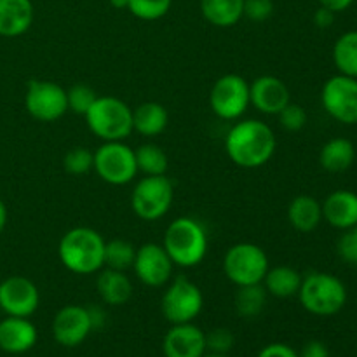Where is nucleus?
Returning <instances> with one entry per match:
<instances>
[{"label":"nucleus","mask_w":357,"mask_h":357,"mask_svg":"<svg viewBox=\"0 0 357 357\" xmlns=\"http://www.w3.org/2000/svg\"><path fill=\"white\" fill-rule=\"evenodd\" d=\"M323 220L338 230H347L357 223V194L352 190L331 192L323 202Z\"/></svg>","instance_id":"19"},{"label":"nucleus","mask_w":357,"mask_h":357,"mask_svg":"<svg viewBox=\"0 0 357 357\" xmlns=\"http://www.w3.org/2000/svg\"><path fill=\"white\" fill-rule=\"evenodd\" d=\"M278 139L268 124L258 119L236 122L225 136V152L236 166L258 169L274 157Z\"/></svg>","instance_id":"1"},{"label":"nucleus","mask_w":357,"mask_h":357,"mask_svg":"<svg viewBox=\"0 0 357 357\" xmlns=\"http://www.w3.org/2000/svg\"><path fill=\"white\" fill-rule=\"evenodd\" d=\"M321 103L335 121L357 124V79L342 73L328 79L321 91Z\"/></svg>","instance_id":"12"},{"label":"nucleus","mask_w":357,"mask_h":357,"mask_svg":"<svg viewBox=\"0 0 357 357\" xmlns=\"http://www.w3.org/2000/svg\"><path fill=\"white\" fill-rule=\"evenodd\" d=\"M24 108L38 122H54L68 112L66 91L51 80H30L24 94Z\"/></svg>","instance_id":"11"},{"label":"nucleus","mask_w":357,"mask_h":357,"mask_svg":"<svg viewBox=\"0 0 357 357\" xmlns=\"http://www.w3.org/2000/svg\"><path fill=\"white\" fill-rule=\"evenodd\" d=\"M136 166L138 173H143L145 176H160L166 174L169 160H167L166 152L155 143H143L135 150Z\"/></svg>","instance_id":"28"},{"label":"nucleus","mask_w":357,"mask_h":357,"mask_svg":"<svg viewBox=\"0 0 357 357\" xmlns=\"http://www.w3.org/2000/svg\"><path fill=\"white\" fill-rule=\"evenodd\" d=\"M166 357H202L206 354V333L194 323L173 324L162 342Z\"/></svg>","instance_id":"17"},{"label":"nucleus","mask_w":357,"mask_h":357,"mask_svg":"<svg viewBox=\"0 0 357 357\" xmlns=\"http://www.w3.org/2000/svg\"><path fill=\"white\" fill-rule=\"evenodd\" d=\"M209 107L222 121H239L251 107L250 82L237 73L220 77L209 93Z\"/></svg>","instance_id":"9"},{"label":"nucleus","mask_w":357,"mask_h":357,"mask_svg":"<svg viewBox=\"0 0 357 357\" xmlns=\"http://www.w3.org/2000/svg\"><path fill=\"white\" fill-rule=\"evenodd\" d=\"M136 257L135 244L126 239H112L105 243V267L115 271H128Z\"/></svg>","instance_id":"30"},{"label":"nucleus","mask_w":357,"mask_h":357,"mask_svg":"<svg viewBox=\"0 0 357 357\" xmlns=\"http://www.w3.org/2000/svg\"><path fill=\"white\" fill-rule=\"evenodd\" d=\"M6 225H7V206L6 202L0 199V234L3 232Z\"/></svg>","instance_id":"43"},{"label":"nucleus","mask_w":357,"mask_h":357,"mask_svg":"<svg viewBox=\"0 0 357 357\" xmlns=\"http://www.w3.org/2000/svg\"><path fill=\"white\" fill-rule=\"evenodd\" d=\"M105 243L103 236L91 227L70 229L59 241V261L72 274H96L105 267Z\"/></svg>","instance_id":"2"},{"label":"nucleus","mask_w":357,"mask_h":357,"mask_svg":"<svg viewBox=\"0 0 357 357\" xmlns=\"http://www.w3.org/2000/svg\"><path fill=\"white\" fill-rule=\"evenodd\" d=\"M250 100L261 114L278 115L291 101V94L279 77L261 75L250 84Z\"/></svg>","instance_id":"16"},{"label":"nucleus","mask_w":357,"mask_h":357,"mask_svg":"<svg viewBox=\"0 0 357 357\" xmlns=\"http://www.w3.org/2000/svg\"><path fill=\"white\" fill-rule=\"evenodd\" d=\"M296 296L309 314L330 317L340 312L347 303V288L337 275L328 272H310L302 279Z\"/></svg>","instance_id":"4"},{"label":"nucleus","mask_w":357,"mask_h":357,"mask_svg":"<svg viewBox=\"0 0 357 357\" xmlns=\"http://www.w3.org/2000/svg\"><path fill=\"white\" fill-rule=\"evenodd\" d=\"M96 288L103 303L110 307L124 305L132 296V282L124 271L101 268L96 279Z\"/></svg>","instance_id":"21"},{"label":"nucleus","mask_w":357,"mask_h":357,"mask_svg":"<svg viewBox=\"0 0 357 357\" xmlns=\"http://www.w3.org/2000/svg\"><path fill=\"white\" fill-rule=\"evenodd\" d=\"M87 309H89L93 330H100V328H103L105 323H107V314H105V310L100 309V307H87Z\"/></svg>","instance_id":"42"},{"label":"nucleus","mask_w":357,"mask_h":357,"mask_svg":"<svg viewBox=\"0 0 357 357\" xmlns=\"http://www.w3.org/2000/svg\"><path fill=\"white\" fill-rule=\"evenodd\" d=\"M84 117L101 142H124L132 132V108L115 96H98Z\"/></svg>","instance_id":"5"},{"label":"nucleus","mask_w":357,"mask_h":357,"mask_svg":"<svg viewBox=\"0 0 357 357\" xmlns=\"http://www.w3.org/2000/svg\"><path fill=\"white\" fill-rule=\"evenodd\" d=\"M40 305V293L35 282L23 275H10L0 282V309L7 316L30 317Z\"/></svg>","instance_id":"14"},{"label":"nucleus","mask_w":357,"mask_h":357,"mask_svg":"<svg viewBox=\"0 0 357 357\" xmlns=\"http://www.w3.org/2000/svg\"><path fill=\"white\" fill-rule=\"evenodd\" d=\"M257 357H298V352L286 344H268L258 352Z\"/></svg>","instance_id":"38"},{"label":"nucleus","mask_w":357,"mask_h":357,"mask_svg":"<svg viewBox=\"0 0 357 357\" xmlns=\"http://www.w3.org/2000/svg\"><path fill=\"white\" fill-rule=\"evenodd\" d=\"M167 124H169V114L162 103L145 101L132 110V131L145 138L162 135Z\"/></svg>","instance_id":"22"},{"label":"nucleus","mask_w":357,"mask_h":357,"mask_svg":"<svg viewBox=\"0 0 357 357\" xmlns=\"http://www.w3.org/2000/svg\"><path fill=\"white\" fill-rule=\"evenodd\" d=\"M31 23H33L31 0H0V37H20L30 30Z\"/></svg>","instance_id":"20"},{"label":"nucleus","mask_w":357,"mask_h":357,"mask_svg":"<svg viewBox=\"0 0 357 357\" xmlns=\"http://www.w3.org/2000/svg\"><path fill=\"white\" fill-rule=\"evenodd\" d=\"M98 94L93 87L86 86V84H75L66 91V103H68V110L77 115H86L93 103L96 101Z\"/></svg>","instance_id":"32"},{"label":"nucleus","mask_w":357,"mask_h":357,"mask_svg":"<svg viewBox=\"0 0 357 357\" xmlns=\"http://www.w3.org/2000/svg\"><path fill=\"white\" fill-rule=\"evenodd\" d=\"M131 268L142 284L149 288H162L171 281L174 264L162 244L146 243L136 250Z\"/></svg>","instance_id":"13"},{"label":"nucleus","mask_w":357,"mask_h":357,"mask_svg":"<svg viewBox=\"0 0 357 357\" xmlns=\"http://www.w3.org/2000/svg\"><path fill=\"white\" fill-rule=\"evenodd\" d=\"M319 3L337 14V13H344V10H347L349 7L354 3V0H319Z\"/></svg>","instance_id":"41"},{"label":"nucleus","mask_w":357,"mask_h":357,"mask_svg":"<svg viewBox=\"0 0 357 357\" xmlns=\"http://www.w3.org/2000/svg\"><path fill=\"white\" fill-rule=\"evenodd\" d=\"M110 3L114 9H128L129 0H110Z\"/></svg>","instance_id":"44"},{"label":"nucleus","mask_w":357,"mask_h":357,"mask_svg":"<svg viewBox=\"0 0 357 357\" xmlns=\"http://www.w3.org/2000/svg\"><path fill=\"white\" fill-rule=\"evenodd\" d=\"M267 289L264 284H250V286H239L236 293V309L241 317H251L260 316L261 310L265 309L267 303Z\"/></svg>","instance_id":"29"},{"label":"nucleus","mask_w":357,"mask_h":357,"mask_svg":"<svg viewBox=\"0 0 357 357\" xmlns=\"http://www.w3.org/2000/svg\"><path fill=\"white\" fill-rule=\"evenodd\" d=\"M174 199V187L166 174L145 176L135 185L131 194V208L138 218L157 222L167 215Z\"/></svg>","instance_id":"8"},{"label":"nucleus","mask_w":357,"mask_h":357,"mask_svg":"<svg viewBox=\"0 0 357 357\" xmlns=\"http://www.w3.org/2000/svg\"><path fill=\"white\" fill-rule=\"evenodd\" d=\"M236 345V337L227 328H216L206 335V351L215 354H229Z\"/></svg>","instance_id":"35"},{"label":"nucleus","mask_w":357,"mask_h":357,"mask_svg":"<svg viewBox=\"0 0 357 357\" xmlns=\"http://www.w3.org/2000/svg\"><path fill=\"white\" fill-rule=\"evenodd\" d=\"M356 146L347 138H333L323 145L319 162L328 173H344L354 164Z\"/></svg>","instance_id":"25"},{"label":"nucleus","mask_w":357,"mask_h":357,"mask_svg":"<svg viewBox=\"0 0 357 357\" xmlns=\"http://www.w3.org/2000/svg\"><path fill=\"white\" fill-rule=\"evenodd\" d=\"M337 251L345 264L357 265V223L351 229L344 230L337 244Z\"/></svg>","instance_id":"36"},{"label":"nucleus","mask_w":357,"mask_h":357,"mask_svg":"<svg viewBox=\"0 0 357 357\" xmlns=\"http://www.w3.org/2000/svg\"><path fill=\"white\" fill-rule=\"evenodd\" d=\"M52 337L63 347H77L93 331L89 309L82 305H66L52 319Z\"/></svg>","instance_id":"15"},{"label":"nucleus","mask_w":357,"mask_h":357,"mask_svg":"<svg viewBox=\"0 0 357 357\" xmlns=\"http://www.w3.org/2000/svg\"><path fill=\"white\" fill-rule=\"evenodd\" d=\"M204 296L201 288L187 278H176L167 284L160 300L162 316L171 324L194 323L195 317L202 312Z\"/></svg>","instance_id":"10"},{"label":"nucleus","mask_w":357,"mask_h":357,"mask_svg":"<svg viewBox=\"0 0 357 357\" xmlns=\"http://www.w3.org/2000/svg\"><path fill=\"white\" fill-rule=\"evenodd\" d=\"M288 222L298 232H312L323 222V204L312 195H298L288 206Z\"/></svg>","instance_id":"23"},{"label":"nucleus","mask_w":357,"mask_h":357,"mask_svg":"<svg viewBox=\"0 0 357 357\" xmlns=\"http://www.w3.org/2000/svg\"><path fill=\"white\" fill-rule=\"evenodd\" d=\"M333 63L338 73L357 79V30L345 31L333 45Z\"/></svg>","instance_id":"27"},{"label":"nucleus","mask_w":357,"mask_h":357,"mask_svg":"<svg viewBox=\"0 0 357 357\" xmlns=\"http://www.w3.org/2000/svg\"><path fill=\"white\" fill-rule=\"evenodd\" d=\"M298 357H330V351L326 345L319 340H310L307 342L298 352Z\"/></svg>","instance_id":"39"},{"label":"nucleus","mask_w":357,"mask_h":357,"mask_svg":"<svg viewBox=\"0 0 357 357\" xmlns=\"http://www.w3.org/2000/svg\"><path fill=\"white\" fill-rule=\"evenodd\" d=\"M173 0H129L128 10L142 21H157L169 13Z\"/></svg>","instance_id":"31"},{"label":"nucleus","mask_w":357,"mask_h":357,"mask_svg":"<svg viewBox=\"0 0 357 357\" xmlns=\"http://www.w3.org/2000/svg\"><path fill=\"white\" fill-rule=\"evenodd\" d=\"M162 246L176 267H197L208 255V232L199 220L180 216L167 225Z\"/></svg>","instance_id":"3"},{"label":"nucleus","mask_w":357,"mask_h":357,"mask_svg":"<svg viewBox=\"0 0 357 357\" xmlns=\"http://www.w3.org/2000/svg\"><path fill=\"white\" fill-rule=\"evenodd\" d=\"M278 117H279V124H281V128L289 132L300 131V129L305 128L307 124V112L303 110L300 105L291 103V101H289V103L279 112Z\"/></svg>","instance_id":"34"},{"label":"nucleus","mask_w":357,"mask_h":357,"mask_svg":"<svg viewBox=\"0 0 357 357\" xmlns=\"http://www.w3.org/2000/svg\"><path fill=\"white\" fill-rule=\"evenodd\" d=\"M202 357H230L229 354H215V352H209V354H204Z\"/></svg>","instance_id":"45"},{"label":"nucleus","mask_w":357,"mask_h":357,"mask_svg":"<svg viewBox=\"0 0 357 357\" xmlns=\"http://www.w3.org/2000/svg\"><path fill=\"white\" fill-rule=\"evenodd\" d=\"M302 274L296 268L289 265H278V267H268L267 274L264 278V288L268 295L275 298H289V296L298 295V289L302 286Z\"/></svg>","instance_id":"24"},{"label":"nucleus","mask_w":357,"mask_h":357,"mask_svg":"<svg viewBox=\"0 0 357 357\" xmlns=\"http://www.w3.org/2000/svg\"><path fill=\"white\" fill-rule=\"evenodd\" d=\"M274 14V2L272 0H244L243 17H248L253 23L267 21Z\"/></svg>","instance_id":"37"},{"label":"nucleus","mask_w":357,"mask_h":357,"mask_svg":"<svg viewBox=\"0 0 357 357\" xmlns=\"http://www.w3.org/2000/svg\"><path fill=\"white\" fill-rule=\"evenodd\" d=\"M94 164V152H91L86 146H75L63 157V167L66 173L73 176H80L93 169Z\"/></svg>","instance_id":"33"},{"label":"nucleus","mask_w":357,"mask_h":357,"mask_svg":"<svg viewBox=\"0 0 357 357\" xmlns=\"http://www.w3.org/2000/svg\"><path fill=\"white\" fill-rule=\"evenodd\" d=\"M37 340L38 331L28 317L7 316L0 321V349L7 354H24Z\"/></svg>","instance_id":"18"},{"label":"nucleus","mask_w":357,"mask_h":357,"mask_svg":"<svg viewBox=\"0 0 357 357\" xmlns=\"http://www.w3.org/2000/svg\"><path fill=\"white\" fill-rule=\"evenodd\" d=\"M333 21H335V13L333 10L326 9V7L321 6L319 9L314 13V24H316L317 28L326 30V28H330L331 24H333Z\"/></svg>","instance_id":"40"},{"label":"nucleus","mask_w":357,"mask_h":357,"mask_svg":"<svg viewBox=\"0 0 357 357\" xmlns=\"http://www.w3.org/2000/svg\"><path fill=\"white\" fill-rule=\"evenodd\" d=\"M268 257L255 243H237L227 250L223 257V272L232 284H261L268 271Z\"/></svg>","instance_id":"6"},{"label":"nucleus","mask_w":357,"mask_h":357,"mask_svg":"<svg viewBox=\"0 0 357 357\" xmlns=\"http://www.w3.org/2000/svg\"><path fill=\"white\" fill-rule=\"evenodd\" d=\"M93 169L108 185L122 187L138 174L135 150L124 142H103L94 150Z\"/></svg>","instance_id":"7"},{"label":"nucleus","mask_w":357,"mask_h":357,"mask_svg":"<svg viewBox=\"0 0 357 357\" xmlns=\"http://www.w3.org/2000/svg\"><path fill=\"white\" fill-rule=\"evenodd\" d=\"M244 0H201V13L209 24L230 28L243 20Z\"/></svg>","instance_id":"26"}]
</instances>
